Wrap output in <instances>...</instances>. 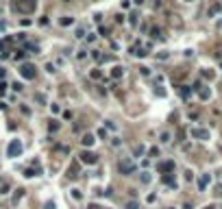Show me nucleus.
I'll list each match as a JSON object with an SVG mask.
<instances>
[{"label":"nucleus","instance_id":"nucleus-19","mask_svg":"<svg viewBox=\"0 0 222 209\" xmlns=\"http://www.w3.org/2000/svg\"><path fill=\"white\" fill-rule=\"evenodd\" d=\"M24 177H26V179H33V177H37V172H35L33 168H26V170H24Z\"/></svg>","mask_w":222,"mask_h":209},{"label":"nucleus","instance_id":"nucleus-15","mask_svg":"<svg viewBox=\"0 0 222 209\" xmlns=\"http://www.w3.org/2000/svg\"><path fill=\"white\" fill-rule=\"evenodd\" d=\"M150 35L155 37V39H163V35H161V29H157V26H155V29H150Z\"/></svg>","mask_w":222,"mask_h":209},{"label":"nucleus","instance_id":"nucleus-8","mask_svg":"<svg viewBox=\"0 0 222 209\" xmlns=\"http://www.w3.org/2000/svg\"><path fill=\"white\" fill-rule=\"evenodd\" d=\"M209 181H211V174H201V179H198V190H207V185H209Z\"/></svg>","mask_w":222,"mask_h":209},{"label":"nucleus","instance_id":"nucleus-28","mask_svg":"<svg viewBox=\"0 0 222 209\" xmlns=\"http://www.w3.org/2000/svg\"><path fill=\"white\" fill-rule=\"evenodd\" d=\"M48 129H50V131H59V124H57V122H54V120H52V122L48 124Z\"/></svg>","mask_w":222,"mask_h":209},{"label":"nucleus","instance_id":"nucleus-31","mask_svg":"<svg viewBox=\"0 0 222 209\" xmlns=\"http://www.w3.org/2000/svg\"><path fill=\"white\" fill-rule=\"evenodd\" d=\"M203 76H207V79H211V76H213V72H211V70H203Z\"/></svg>","mask_w":222,"mask_h":209},{"label":"nucleus","instance_id":"nucleus-27","mask_svg":"<svg viewBox=\"0 0 222 209\" xmlns=\"http://www.w3.org/2000/svg\"><path fill=\"white\" fill-rule=\"evenodd\" d=\"M7 87H9V85H7V83H4V81H0V96H2V94H4V92H7Z\"/></svg>","mask_w":222,"mask_h":209},{"label":"nucleus","instance_id":"nucleus-2","mask_svg":"<svg viewBox=\"0 0 222 209\" xmlns=\"http://www.w3.org/2000/svg\"><path fill=\"white\" fill-rule=\"evenodd\" d=\"M118 168H120V172L124 174V177H131V174H135V161H131V159H120V163H118Z\"/></svg>","mask_w":222,"mask_h":209},{"label":"nucleus","instance_id":"nucleus-20","mask_svg":"<svg viewBox=\"0 0 222 209\" xmlns=\"http://www.w3.org/2000/svg\"><path fill=\"white\" fill-rule=\"evenodd\" d=\"M22 196H24V190H18V192H15V196H13V205H18V200L22 198Z\"/></svg>","mask_w":222,"mask_h":209},{"label":"nucleus","instance_id":"nucleus-37","mask_svg":"<svg viewBox=\"0 0 222 209\" xmlns=\"http://www.w3.org/2000/svg\"><path fill=\"white\" fill-rule=\"evenodd\" d=\"M133 2H135V4H144V0H133Z\"/></svg>","mask_w":222,"mask_h":209},{"label":"nucleus","instance_id":"nucleus-9","mask_svg":"<svg viewBox=\"0 0 222 209\" xmlns=\"http://www.w3.org/2000/svg\"><path fill=\"white\" fill-rule=\"evenodd\" d=\"M131 54H135V57H146L148 50H146L144 46H140V44H135V46L131 48Z\"/></svg>","mask_w":222,"mask_h":209},{"label":"nucleus","instance_id":"nucleus-23","mask_svg":"<svg viewBox=\"0 0 222 209\" xmlns=\"http://www.w3.org/2000/svg\"><path fill=\"white\" fill-rule=\"evenodd\" d=\"M9 190H11V185H9V183H2V188H0V194L7 196V194H9Z\"/></svg>","mask_w":222,"mask_h":209},{"label":"nucleus","instance_id":"nucleus-17","mask_svg":"<svg viewBox=\"0 0 222 209\" xmlns=\"http://www.w3.org/2000/svg\"><path fill=\"white\" fill-rule=\"evenodd\" d=\"M144 150H146V148H144V146L140 144V146H135V148H133V155H135V157H142V155H144Z\"/></svg>","mask_w":222,"mask_h":209},{"label":"nucleus","instance_id":"nucleus-32","mask_svg":"<svg viewBox=\"0 0 222 209\" xmlns=\"http://www.w3.org/2000/svg\"><path fill=\"white\" fill-rule=\"evenodd\" d=\"M76 37H79V39H81V37H85V31H83V29H76Z\"/></svg>","mask_w":222,"mask_h":209},{"label":"nucleus","instance_id":"nucleus-3","mask_svg":"<svg viewBox=\"0 0 222 209\" xmlns=\"http://www.w3.org/2000/svg\"><path fill=\"white\" fill-rule=\"evenodd\" d=\"M22 150H24V146H22V142H20V140H11V142H9V148H7V155H9L11 159L20 157V155H22Z\"/></svg>","mask_w":222,"mask_h":209},{"label":"nucleus","instance_id":"nucleus-10","mask_svg":"<svg viewBox=\"0 0 222 209\" xmlns=\"http://www.w3.org/2000/svg\"><path fill=\"white\" fill-rule=\"evenodd\" d=\"M196 92H198V96H201V100H209V98H211V89H209V87H203L201 85Z\"/></svg>","mask_w":222,"mask_h":209},{"label":"nucleus","instance_id":"nucleus-30","mask_svg":"<svg viewBox=\"0 0 222 209\" xmlns=\"http://www.w3.org/2000/svg\"><path fill=\"white\" fill-rule=\"evenodd\" d=\"M111 146H115V148L120 146V140H118V137H111Z\"/></svg>","mask_w":222,"mask_h":209},{"label":"nucleus","instance_id":"nucleus-4","mask_svg":"<svg viewBox=\"0 0 222 209\" xmlns=\"http://www.w3.org/2000/svg\"><path fill=\"white\" fill-rule=\"evenodd\" d=\"M79 157H81L83 163H87V166H94V163L98 161V155H96V152H92V150H83Z\"/></svg>","mask_w":222,"mask_h":209},{"label":"nucleus","instance_id":"nucleus-34","mask_svg":"<svg viewBox=\"0 0 222 209\" xmlns=\"http://www.w3.org/2000/svg\"><path fill=\"white\" fill-rule=\"evenodd\" d=\"M146 200H148V203H155V200H157V196H155V194H148Z\"/></svg>","mask_w":222,"mask_h":209},{"label":"nucleus","instance_id":"nucleus-24","mask_svg":"<svg viewBox=\"0 0 222 209\" xmlns=\"http://www.w3.org/2000/svg\"><path fill=\"white\" fill-rule=\"evenodd\" d=\"M72 198H76V200H81V198H83V194H81V190H72Z\"/></svg>","mask_w":222,"mask_h":209},{"label":"nucleus","instance_id":"nucleus-16","mask_svg":"<svg viewBox=\"0 0 222 209\" xmlns=\"http://www.w3.org/2000/svg\"><path fill=\"white\" fill-rule=\"evenodd\" d=\"M159 142H161V144H168V142H170V133H168V131L159 133Z\"/></svg>","mask_w":222,"mask_h":209},{"label":"nucleus","instance_id":"nucleus-33","mask_svg":"<svg viewBox=\"0 0 222 209\" xmlns=\"http://www.w3.org/2000/svg\"><path fill=\"white\" fill-rule=\"evenodd\" d=\"M15 59H18V61H22V59H24V52L18 50V52H15Z\"/></svg>","mask_w":222,"mask_h":209},{"label":"nucleus","instance_id":"nucleus-35","mask_svg":"<svg viewBox=\"0 0 222 209\" xmlns=\"http://www.w3.org/2000/svg\"><path fill=\"white\" fill-rule=\"evenodd\" d=\"M185 181H192V170H185Z\"/></svg>","mask_w":222,"mask_h":209},{"label":"nucleus","instance_id":"nucleus-39","mask_svg":"<svg viewBox=\"0 0 222 209\" xmlns=\"http://www.w3.org/2000/svg\"><path fill=\"white\" fill-rule=\"evenodd\" d=\"M218 29H222V20H218Z\"/></svg>","mask_w":222,"mask_h":209},{"label":"nucleus","instance_id":"nucleus-26","mask_svg":"<svg viewBox=\"0 0 222 209\" xmlns=\"http://www.w3.org/2000/svg\"><path fill=\"white\" fill-rule=\"evenodd\" d=\"M92 79H102V72H100V70H94V72H92Z\"/></svg>","mask_w":222,"mask_h":209},{"label":"nucleus","instance_id":"nucleus-38","mask_svg":"<svg viewBox=\"0 0 222 209\" xmlns=\"http://www.w3.org/2000/svg\"><path fill=\"white\" fill-rule=\"evenodd\" d=\"M218 194L222 196V185H218Z\"/></svg>","mask_w":222,"mask_h":209},{"label":"nucleus","instance_id":"nucleus-6","mask_svg":"<svg viewBox=\"0 0 222 209\" xmlns=\"http://www.w3.org/2000/svg\"><path fill=\"white\" fill-rule=\"evenodd\" d=\"M190 133H192V137H196V140H209V131L207 129H198L196 126V129H192Z\"/></svg>","mask_w":222,"mask_h":209},{"label":"nucleus","instance_id":"nucleus-11","mask_svg":"<svg viewBox=\"0 0 222 209\" xmlns=\"http://www.w3.org/2000/svg\"><path fill=\"white\" fill-rule=\"evenodd\" d=\"M94 142H96V137H94L92 133H85V135L81 137V144H83V146H92Z\"/></svg>","mask_w":222,"mask_h":209},{"label":"nucleus","instance_id":"nucleus-25","mask_svg":"<svg viewBox=\"0 0 222 209\" xmlns=\"http://www.w3.org/2000/svg\"><path fill=\"white\" fill-rule=\"evenodd\" d=\"M148 155H150V157H159V148H157V146H153L150 150H148Z\"/></svg>","mask_w":222,"mask_h":209},{"label":"nucleus","instance_id":"nucleus-5","mask_svg":"<svg viewBox=\"0 0 222 209\" xmlns=\"http://www.w3.org/2000/svg\"><path fill=\"white\" fill-rule=\"evenodd\" d=\"M20 74L24 76L26 81L35 79V65H31V63H22V68H20Z\"/></svg>","mask_w":222,"mask_h":209},{"label":"nucleus","instance_id":"nucleus-1","mask_svg":"<svg viewBox=\"0 0 222 209\" xmlns=\"http://www.w3.org/2000/svg\"><path fill=\"white\" fill-rule=\"evenodd\" d=\"M11 7H13V11H18V13L29 15V13H33V11H35L37 2H35V0H15Z\"/></svg>","mask_w":222,"mask_h":209},{"label":"nucleus","instance_id":"nucleus-21","mask_svg":"<svg viewBox=\"0 0 222 209\" xmlns=\"http://www.w3.org/2000/svg\"><path fill=\"white\" fill-rule=\"evenodd\" d=\"M163 183H168V185H172V188H174V179H172V174H165V177H163Z\"/></svg>","mask_w":222,"mask_h":209},{"label":"nucleus","instance_id":"nucleus-29","mask_svg":"<svg viewBox=\"0 0 222 209\" xmlns=\"http://www.w3.org/2000/svg\"><path fill=\"white\" fill-rule=\"evenodd\" d=\"M126 209H140V205H137V203H135V200H131V203H129V205H126Z\"/></svg>","mask_w":222,"mask_h":209},{"label":"nucleus","instance_id":"nucleus-12","mask_svg":"<svg viewBox=\"0 0 222 209\" xmlns=\"http://www.w3.org/2000/svg\"><path fill=\"white\" fill-rule=\"evenodd\" d=\"M122 74H124V68H120V65H115V68L111 70V76H113V79H120Z\"/></svg>","mask_w":222,"mask_h":209},{"label":"nucleus","instance_id":"nucleus-13","mask_svg":"<svg viewBox=\"0 0 222 209\" xmlns=\"http://www.w3.org/2000/svg\"><path fill=\"white\" fill-rule=\"evenodd\" d=\"M179 94H181V98H190V94H192V89L187 85H183L181 89H179Z\"/></svg>","mask_w":222,"mask_h":209},{"label":"nucleus","instance_id":"nucleus-14","mask_svg":"<svg viewBox=\"0 0 222 209\" xmlns=\"http://www.w3.org/2000/svg\"><path fill=\"white\" fill-rule=\"evenodd\" d=\"M140 181H142L144 185H148V183H150V181H153V177H150V172H142V177H140Z\"/></svg>","mask_w":222,"mask_h":209},{"label":"nucleus","instance_id":"nucleus-36","mask_svg":"<svg viewBox=\"0 0 222 209\" xmlns=\"http://www.w3.org/2000/svg\"><path fill=\"white\" fill-rule=\"evenodd\" d=\"M2 76H4V70H2V68H0V81H2Z\"/></svg>","mask_w":222,"mask_h":209},{"label":"nucleus","instance_id":"nucleus-18","mask_svg":"<svg viewBox=\"0 0 222 209\" xmlns=\"http://www.w3.org/2000/svg\"><path fill=\"white\" fill-rule=\"evenodd\" d=\"M70 24H74V18H68V15H63V18H61V26H70Z\"/></svg>","mask_w":222,"mask_h":209},{"label":"nucleus","instance_id":"nucleus-7","mask_svg":"<svg viewBox=\"0 0 222 209\" xmlns=\"http://www.w3.org/2000/svg\"><path fill=\"white\" fill-rule=\"evenodd\" d=\"M157 168H159V172H163V174H170L172 170H174V161H161Z\"/></svg>","mask_w":222,"mask_h":209},{"label":"nucleus","instance_id":"nucleus-22","mask_svg":"<svg viewBox=\"0 0 222 209\" xmlns=\"http://www.w3.org/2000/svg\"><path fill=\"white\" fill-rule=\"evenodd\" d=\"M98 137H100V140H107V137H109V133H107L105 126H102V129H98Z\"/></svg>","mask_w":222,"mask_h":209}]
</instances>
